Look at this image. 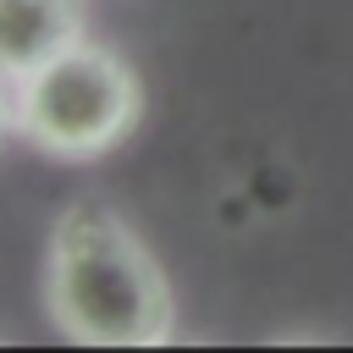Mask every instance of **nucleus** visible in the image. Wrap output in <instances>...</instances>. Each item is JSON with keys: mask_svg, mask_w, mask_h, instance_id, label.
<instances>
[{"mask_svg": "<svg viewBox=\"0 0 353 353\" xmlns=\"http://www.w3.org/2000/svg\"><path fill=\"white\" fill-rule=\"evenodd\" d=\"M17 127V77H6L0 72V138Z\"/></svg>", "mask_w": 353, "mask_h": 353, "instance_id": "nucleus-4", "label": "nucleus"}, {"mask_svg": "<svg viewBox=\"0 0 353 353\" xmlns=\"http://www.w3.org/2000/svg\"><path fill=\"white\" fill-rule=\"evenodd\" d=\"M143 110L138 72L99 39H77L17 77V132L61 160L116 149Z\"/></svg>", "mask_w": 353, "mask_h": 353, "instance_id": "nucleus-2", "label": "nucleus"}, {"mask_svg": "<svg viewBox=\"0 0 353 353\" xmlns=\"http://www.w3.org/2000/svg\"><path fill=\"white\" fill-rule=\"evenodd\" d=\"M83 39V0H0V72L28 77Z\"/></svg>", "mask_w": 353, "mask_h": 353, "instance_id": "nucleus-3", "label": "nucleus"}, {"mask_svg": "<svg viewBox=\"0 0 353 353\" xmlns=\"http://www.w3.org/2000/svg\"><path fill=\"white\" fill-rule=\"evenodd\" d=\"M44 303L55 331L83 347H160L176 331L160 259L105 204H66L55 215Z\"/></svg>", "mask_w": 353, "mask_h": 353, "instance_id": "nucleus-1", "label": "nucleus"}]
</instances>
